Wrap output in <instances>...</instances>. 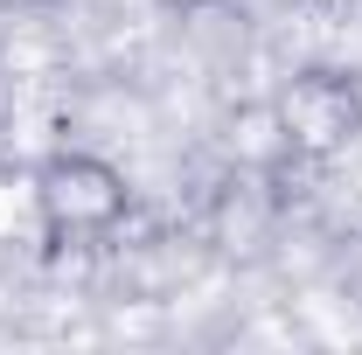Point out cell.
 <instances>
[{"instance_id": "cell-1", "label": "cell", "mask_w": 362, "mask_h": 355, "mask_svg": "<svg viewBox=\"0 0 362 355\" xmlns=\"http://www.w3.org/2000/svg\"><path fill=\"white\" fill-rule=\"evenodd\" d=\"M272 126L293 161H341L362 139V77L334 63H307L272 91Z\"/></svg>"}, {"instance_id": "cell-2", "label": "cell", "mask_w": 362, "mask_h": 355, "mask_svg": "<svg viewBox=\"0 0 362 355\" xmlns=\"http://www.w3.org/2000/svg\"><path fill=\"white\" fill-rule=\"evenodd\" d=\"M35 209L56 237H98V230H119L133 209V181L119 161L90 153V146H56L42 168H35Z\"/></svg>"}, {"instance_id": "cell-3", "label": "cell", "mask_w": 362, "mask_h": 355, "mask_svg": "<svg viewBox=\"0 0 362 355\" xmlns=\"http://www.w3.org/2000/svg\"><path fill=\"white\" fill-rule=\"evenodd\" d=\"M272 7H293V0H272Z\"/></svg>"}]
</instances>
